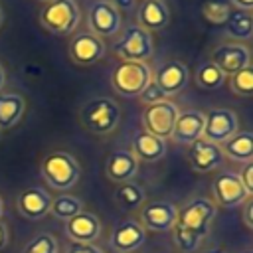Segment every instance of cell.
<instances>
[{
    "label": "cell",
    "instance_id": "cell-1",
    "mask_svg": "<svg viewBox=\"0 0 253 253\" xmlns=\"http://www.w3.org/2000/svg\"><path fill=\"white\" fill-rule=\"evenodd\" d=\"M42 178L45 180L49 188L65 192V190H71L79 182L81 166L75 160V156L69 152H63V150L49 152L42 160Z\"/></svg>",
    "mask_w": 253,
    "mask_h": 253
},
{
    "label": "cell",
    "instance_id": "cell-2",
    "mask_svg": "<svg viewBox=\"0 0 253 253\" xmlns=\"http://www.w3.org/2000/svg\"><path fill=\"white\" fill-rule=\"evenodd\" d=\"M121 121V107L113 97L91 99L81 109V125L93 134H109Z\"/></svg>",
    "mask_w": 253,
    "mask_h": 253
},
{
    "label": "cell",
    "instance_id": "cell-3",
    "mask_svg": "<svg viewBox=\"0 0 253 253\" xmlns=\"http://www.w3.org/2000/svg\"><path fill=\"white\" fill-rule=\"evenodd\" d=\"M81 22V10L75 0H51L40 12V24L55 34V36H69L77 30Z\"/></svg>",
    "mask_w": 253,
    "mask_h": 253
},
{
    "label": "cell",
    "instance_id": "cell-4",
    "mask_svg": "<svg viewBox=\"0 0 253 253\" xmlns=\"http://www.w3.org/2000/svg\"><path fill=\"white\" fill-rule=\"evenodd\" d=\"M152 81V71L144 61H121L111 73V87L123 97H138Z\"/></svg>",
    "mask_w": 253,
    "mask_h": 253
},
{
    "label": "cell",
    "instance_id": "cell-5",
    "mask_svg": "<svg viewBox=\"0 0 253 253\" xmlns=\"http://www.w3.org/2000/svg\"><path fill=\"white\" fill-rule=\"evenodd\" d=\"M215 213H217V206L213 204V200L204 198V196L192 198L178 210L176 225H180L204 239L210 233V225L215 219Z\"/></svg>",
    "mask_w": 253,
    "mask_h": 253
},
{
    "label": "cell",
    "instance_id": "cell-6",
    "mask_svg": "<svg viewBox=\"0 0 253 253\" xmlns=\"http://www.w3.org/2000/svg\"><path fill=\"white\" fill-rule=\"evenodd\" d=\"M113 51L123 61H144L146 63V59H150L154 51L152 34L142 30L138 24H130L125 28L121 38L113 43Z\"/></svg>",
    "mask_w": 253,
    "mask_h": 253
},
{
    "label": "cell",
    "instance_id": "cell-7",
    "mask_svg": "<svg viewBox=\"0 0 253 253\" xmlns=\"http://www.w3.org/2000/svg\"><path fill=\"white\" fill-rule=\"evenodd\" d=\"M176 206L168 200H148L138 208V223L144 231H170L176 223Z\"/></svg>",
    "mask_w": 253,
    "mask_h": 253
},
{
    "label": "cell",
    "instance_id": "cell-8",
    "mask_svg": "<svg viewBox=\"0 0 253 253\" xmlns=\"http://www.w3.org/2000/svg\"><path fill=\"white\" fill-rule=\"evenodd\" d=\"M178 113H180V109L168 99H164L160 103H154V105H148L142 113L144 132L154 134L162 140L170 138Z\"/></svg>",
    "mask_w": 253,
    "mask_h": 253
},
{
    "label": "cell",
    "instance_id": "cell-9",
    "mask_svg": "<svg viewBox=\"0 0 253 253\" xmlns=\"http://www.w3.org/2000/svg\"><path fill=\"white\" fill-rule=\"evenodd\" d=\"M121 24H123V14L113 6L111 0H95L89 6V12H87L89 32L99 36L101 40L119 34Z\"/></svg>",
    "mask_w": 253,
    "mask_h": 253
},
{
    "label": "cell",
    "instance_id": "cell-10",
    "mask_svg": "<svg viewBox=\"0 0 253 253\" xmlns=\"http://www.w3.org/2000/svg\"><path fill=\"white\" fill-rule=\"evenodd\" d=\"M239 130V119L231 109H211L206 115V125H204V134L202 138L223 144L227 138H231Z\"/></svg>",
    "mask_w": 253,
    "mask_h": 253
},
{
    "label": "cell",
    "instance_id": "cell-11",
    "mask_svg": "<svg viewBox=\"0 0 253 253\" xmlns=\"http://www.w3.org/2000/svg\"><path fill=\"white\" fill-rule=\"evenodd\" d=\"M211 194H213V200H215L213 204L221 206V208H237L247 198H251L235 172L217 174L211 182Z\"/></svg>",
    "mask_w": 253,
    "mask_h": 253
},
{
    "label": "cell",
    "instance_id": "cell-12",
    "mask_svg": "<svg viewBox=\"0 0 253 253\" xmlns=\"http://www.w3.org/2000/svg\"><path fill=\"white\" fill-rule=\"evenodd\" d=\"M211 63H215L219 67V71L223 75H233L235 71L251 65V51L245 43H239V42H227V43H221L213 49L211 53Z\"/></svg>",
    "mask_w": 253,
    "mask_h": 253
},
{
    "label": "cell",
    "instance_id": "cell-13",
    "mask_svg": "<svg viewBox=\"0 0 253 253\" xmlns=\"http://www.w3.org/2000/svg\"><path fill=\"white\" fill-rule=\"evenodd\" d=\"M146 241V231L136 219H123L111 231L109 245L115 253H132Z\"/></svg>",
    "mask_w": 253,
    "mask_h": 253
},
{
    "label": "cell",
    "instance_id": "cell-14",
    "mask_svg": "<svg viewBox=\"0 0 253 253\" xmlns=\"http://www.w3.org/2000/svg\"><path fill=\"white\" fill-rule=\"evenodd\" d=\"M49 206H51V196L47 190H43L40 186L26 188L16 198L18 213L26 219H32V221L43 219L49 213Z\"/></svg>",
    "mask_w": 253,
    "mask_h": 253
},
{
    "label": "cell",
    "instance_id": "cell-15",
    "mask_svg": "<svg viewBox=\"0 0 253 253\" xmlns=\"http://www.w3.org/2000/svg\"><path fill=\"white\" fill-rule=\"evenodd\" d=\"M204 125H206V113L190 109V111H180L172 128L170 138L178 144H192L202 138L204 134Z\"/></svg>",
    "mask_w": 253,
    "mask_h": 253
},
{
    "label": "cell",
    "instance_id": "cell-16",
    "mask_svg": "<svg viewBox=\"0 0 253 253\" xmlns=\"http://www.w3.org/2000/svg\"><path fill=\"white\" fill-rule=\"evenodd\" d=\"M69 55L77 65H93L105 55V42L91 32H81L73 36L69 43Z\"/></svg>",
    "mask_w": 253,
    "mask_h": 253
},
{
    "label": "cell",
    "instance_id": "cell-17",
    "mask_svg": "<svg viewBox=\"0 0 253 253\" xmlns=\"http://www.w3.org/2000/svg\"><path fill=\"white\" fill-rule=\"evenodd\" d=\"M188 79H190V71L188 67L178 61V59H170V61H164L156 75H152V81L162 89V93L166 97L170 95H176L180 93L186 85H188Z\"/></svg>",
    "mask_w": 253,
    "mask_h": 253
},
{
    "label": "cell",
    "instance_id": "cell-18",
    "mask_svg": "<svg viewBox=\"0 0 253 253\" xmlns=\"http://www.w3.org/2000/svg\"><path fill=\"white\" fill-rule=\"evenodd\" d=\"M63 231L73 243H95L101 235V221L91 211H81L71 219L63 221Z\"/></svg>",
    "mask_w": 253,
    "mask_h": 253
},
{
    "label": "cell",
    "instance_id": "cell-19",
    "mask_svg": "<svg viewBox=\"0 0 253 253\" xmlns=\"http://www.w3.org/2000/svg\"><path fill=\"white\" fill-rule=\"evenodd\" d=\"M223 164V152L221 146L215 142H210L206 138H200L190 144V166L192 170L204 174L217 170Z\"/></svg>",
    "mask_w": 253,
    "mask_h": 253
},
{
    "label": "cell",
    "instance_id": "cell-20",
    "mask_svg": "<svg viewBox=\"0 0 253 253\" xmlns=\"http://www.w3.org/2000/svg\"><path fill=\"white\" fill-rule=\"evenodd\" d=\"M170 22V10L164 0H142L136 8V24L150 32H160Z\"/></svg>",
    "mask_w": 253,
    "mask_h": 253
},
{
    "label": "cell",
    "instance_id": "cell-21",
    "mask_svg": "<svg viewBox=\"0 0 253 253\" xmlns=\"http://www.w3.org/2000/svg\"><path fill=\"white\" fill-rule=\"evenodd\" d=\"M105 172L111 182H117V184L130 182L138 172V160L130 150H115L107 158Z\"/></svg>",
    "mask_w": 253,
    "mask_h": 253
},
{
    "label": "cell",
    "instance_id": "cell-22",
    "mask_svg": "<svg viewBox=\"0 0 253 253\" xmlns=\"http://www.w3.org/2000/svg\"><path fill=\"white\" fill-rule=\"evenodd\" d=\"M130 152L136 156V160L156 162L166 154V140L142 130L132 138V150Z\"/></svg>",
    "mask_w": 253,
    "mask_h": 253
},
{
    "label": "cell",
    "instance_id": "cell-23",
    "mask_svg": "<svg viewBox=\"0 0 253 253\" xmlns=\"http://www.w3.org/2000/svg\"><path fill=\"white\" fill-rule=\"evenodd\" d=\"M221 146L223 158L235 160V162H251L253 158V134L251 130H237L231 138H227Z\"/></svg>",
    "mask_w": 253,
    "mask_h": 253
},
{
    "label": "cell",
    "instance_id": "cell-24",
    "mask_svg": "<svg viewBox=\"0 0 253 253\" xmlns=\"http://www.w3.org/2000/svg\"><path fill=\"white\" fill-rule=\"evenodd\" d=\"M26 111L24 97L18 93H0V130L14 128Z\"/></svg>",
    "mask_w": 253,
    "mask_h": 253
},
{
    "label": "cell",
    "instance_id": "cell-25",
    "mask_svg": "<svg viewBox=\"0 0 253 253\" xmlns=\"http://www.w3.org/2000/svg\"><path fill=\"white\" fill-rule=\"evenodd\" d=\"M225 34L227 38L235 40V42H249L251 34H253V18L251 12L245 10H233L231 16L225 22Z\"/></svg>",
    "mask_w": 253,
    "mask_h": 253
},
{
    "label": "cell",
    "instance_id": "cell-26",
    "mask_svg": "<svg viewBox=\"0 0 253 253\" xmlns=\"http://www.w3.org/2000/svg\"><path fill=\"white\" fill-rule=\"evenodd\" d=\"M115 202L119 204V208L126 211H134L146 202V194L138 184L125 182V184H119V188L115 190Z\"/></svg>",
    "mask_w": 253,
    "mask_h": 253
},
{
    "label": "cell",
    "instance_id": "cell-27",
    "mask_svg": "<svg viewBox=\"0 0 253 253\" xmlns=\"http://www.w3.org/2000/svg\"><path fill=\"white\" fill-rule=\"evenodd\" d=\"M81 211H83V200L77 198V196L59 194V196L51 198L49 213H51L55 219L67 221V219H71L73 215H77V213H81Z\"/></svg>",
    "mask_w": 253,
    "mask_h": 253
},
{
    "label": "cell",
    "instance_id": "cell-28",
    "mask_svg": "<svg viewBox=\"0 0 253 253\" xmlns=\"http://www.w3.org/2000/svg\"><path fill=\"white\" fill-rule=\"evenodd\" d=\"M227 81V75H223L219 71V67L211 61H204L200 63V67L196 69V83L202 87V89H208V91H215L219 87H223V83Z\"/></svg>",
    "mask_w": 253,
    "mask_h": 253
},
{
    "label": "cell",
    "instance_id": "cell-29",
    "mask_svg": "<svg viewBox=\"0 0 253 253\" xmlns=\"http://www.w3.org/2000/svg\"><path fill=\"white\" fill-rule=\"evenodd\" d=\"M233 12V6L229 0H206L202 4V16L206 22L210 24H215V26H221L227 22V18L231 16Z\"/></svg>",
    "mask_w": 253,
    "mask_h": 253
},
{
    "label": "cell",
    "instance_id": "cell-30",
    "mask_svg": "<svg viewBox=\"0 0 253 253\" xmlns=\"http://www.w3.org/2000/svg\"><path fill=\"white\" fill-rule=\"evenodd\" d=\"M229 89L235 93V95H241V97H249L253 93V69L251 65L235 71L233 75H229Z\"/></svg>",
    "mask_w": 253,
    "mask_h": 253
},
{
    "label": "cell",
    "instance_id": "cell-31",
    "mask_svg": "<svg viewBox=\"0 0 253 253\" xmlns=\"http://www.w3.org/2000/svg\"><path fill=\"white\" fill-rule=\"evenodd\" d=\"M170 231H172V241H174V245H176L182 253H194V251L200 249L202 237H198L196 233H192V231H188V229H184V227H180V225H176V223H174V227H172Z\"/></svg>",
    "mask_w": 253,
    "mask_h": 253
},
{
    "label": "cell",
    "instance_id": "cell-32",
    "mask_svg": "<svg viewBox=\"0 0 253 253\" xmlns=\"http://www.w3.org/2000/svg\"><path fill=\"white\" fill-rule=\"evenodd\" d=\"M57 251H59V245L53 233H38L24 245L20 253H57Z\"/></svg>",
    "mask_w": 253,
    "mask_h": 253
},
{
    "label": "cell",
    "instance_id": "cell-33",
    "mask_svg": "<svg viewBox=\"0 0 253 253\" xmlns=\"http://www.w3.org/2000/svg\"><path fill=\"white\" fill-rule=\"evenodd\" d=\"M138 99L148 107V105H154V103H160V101H164L166 99V95L162 93V89L154 83V81H150L142 91H140V95H138Z\"/></svg>",
    "mask_w": 253,
    "mask_h": 253
},
{
    "label": "cell",
    "instance_id": "cell-34",
    "mask_svg": "<svg viewBox=\"0 0 253 253\" xmlns=\"http://www.w3.org/2000/svg\"><path fill=\"white\" fill-rule=\"evenodd\" d=\"M237 176H239L243 188L247 190V194L253 196V162H245V164H243V170H241Z\"/></svg>",
    "mask_w": 253,
    "mask_h": 253
},
{
    "label": "cell",
    "instance_id": "cell-35",
    "mask_svg": "<svg viewBox=\"0 0 253 253\" xmlns=\"http://www.w3.org/2000/svg\"><path fill=\"white\" fill-rule=\"evenodd\" d=\"M65 253H103L101 247H97L95 243H73L67 247Z\"/></svg>",
    "mask_w": 253,
    "mask_h": 253
},
{
    "label": "cell",
    "instance_id": "cell-36",
    "mask_svg": "<svg viewBox=\"0 0 253 253\" xmlns=\"http://www.w3.org/2000/svg\"><path fill=\"white\" fill-rule=\"evenodd\" d=\"M241 206H243L241 219H243L245 227H247V229H251V227H253V202H251V198H247V200H245Z\"/></svg>",
    "mask_w": 253,
    "mask_h": 253
},
{
    "label": "cell",
    "instance_id": "cell-37",
    "mask_svg": "<svg viewBox=\"0 0 253 253\" xmlns=\"http://www.w3.org/2000/svg\"><path fill=\"white\" fill-rule=\"evenodd\" d=\"M113 2V6L123 14V12H128V10H132L134 8V0H111Z\"/></svg>",
    "mask_w": 253,
    "mask_h": 253
},
{
    "label": "cell",
    "instance_id": "cell-38",
    "mask_svg": "<svg viewBox=\"0 0 253 253\" xmlns=\"http://www.w3.org/2000/svg\"><path fill=\"white\" fill-rule=\"evenodd\" d=\"M231 6H235V10H245L251 12L253 10V0H229Z\"/></svg>",
    "mask_w": 253,
    "mask_h": 253
},
{
    "label": "cell",
    "instance_id": "cell-39",
    "mask_svg": "<svg viewBox=\"0 0 253 253\" xmlns=\"http://www.w3.org/2000/svg\"><path fill=\"white\" fill-rule=\"evenodd\" d=\"M8 243V227L4 221H0V249H4Z\"/></svg>",
    "mask_w": 253,
    "mask_h": 253
},
{
    "label": "cell",
    "instance_id": "cell-40",
    "mask_svg": "<svg viewBox=\"0 0 253 253\" xmlns=\"http://www.w3.org/2000/svg\"><path fill=\"white\" fill-rule=\"evenodd\" d=\"M4 83H6V71H4V67L0 65V91H2V87H4Z\"/></svg>",
    "mask_w": 253,
    "mask_h": 253
},
{
    "label": "cell",
    "instance_id": "cell-41",
    "mask_svg": "<svg viewBox=\"0 0 253 253\" xmlns=\"http://www.w3.org/2000/svg\"><path fill=\"white\" fill-rule=\"evenodd\" d=\"M206 253H227L223 247H211V249H208Z\"/></svg>",
    "mask_w": 253,
    "mask_h": 253
},
{
    "label": "cell",
    "instance_id": "cell-42",
    "mask_svg": "<svg viewBox=\"0 0 253 253\" xmlns=\"http://www.w3.org/2000/svg\"><path fill=\"white\" fill-rule=\"evenodd\" d=\"M2 215H4V200L0 198V221H2Z\"/></svg>",
    "mask_w": 253,
    "mask_h": 253
},
{
    "label": "cell",
    "instance_id": "cell-43",
    "mask_svg": "<svg viewBox=\"0 0 253 253\" xmlns=\"http://www.w3.org/2000/svg\"><path fill=\"white\" fill-rule=\"evenodd\" d=\"M2 24H4V10L0 8V28H2Z\"/></svg>",
    "mask_w": 253,
    "mask_h": 253
},
{
    "label": "cell",
    "instance_id": "cell-44",
    "mask_svg": "<svg viewBox=\"0 0 253 253\" xmlns=\"http://www.w3.org/2000/svg\"><path fill=\"white\" fill-rule=\"evenodd\" d=\"M243 253H251V249H245V251H243Z\"/></svg>",
    "mask_w": 253,
    "mask_h": 253
},
{
    "label": "cell",
    "instance_id": "cell-45",
    "mask_svg": "<svg viewBox=\"0 0 253 253\" xmlns=\"http://www.w3.org/2000/svg\"><path fill=\"white\" fill-rule=\"evenodd\" d=\"M40 2H51V0H40Z\"/></svg>",
    "mask_w": 253,
    "mask_h": 253
},
{
    "label": "cell",
    "instance_id": "cell-46",
    "mask_svg": "<svg viewBox=\"0 0 253 253\" xmlns=\"http://www.w3.org/2000/svg\"><path fill=\"white\" fill-rule=\"evenodd\" d=\"M0 136H2V130H0Z\"/></svg>",
    "mask_w": 253,
    "mask_h": 253
}]
</instances>
